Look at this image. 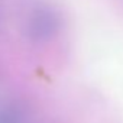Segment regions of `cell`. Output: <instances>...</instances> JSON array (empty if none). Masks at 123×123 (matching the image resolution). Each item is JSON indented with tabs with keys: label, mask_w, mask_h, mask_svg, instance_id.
<instances>
[{
	"label": "cell",
	"mask_w": 123,
	"mask_h": 123,
	"mask_svg": "<svg viewBox=\"0 0 123 123\" xmlns=\"http://www.w3.org/2000/svg\"><path fill=\"white\" fill-rule=\"evenodd\" d=\"M0 123H22V114L16 109H5L0 111Z\"/></svg>",
	"instance_id": "7a4b0ae2"
},
{
	"label": "cell",
	"mask_w": 123,
	"mask_h": 123,
	"mask_svg": "<svg viewBox=\"0 0 123 123\" xmlns=\"http://www.w3.org/2000/svg\"><path fill=\"white\" fill-rule=\"evenodd\" d=\"M61 28V16L49 5H41L33 9L28 20V35L35 42L52 39Z\"/></svg>",
	"instance_id": "6da1fadb"
}]
</instances>
